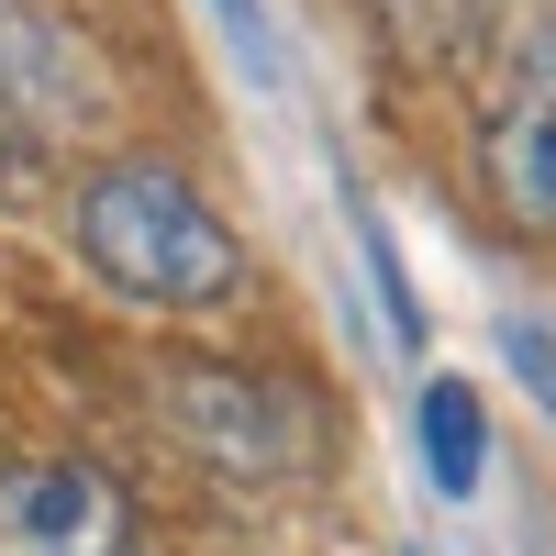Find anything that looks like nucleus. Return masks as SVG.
Returning a JSON list of instances; mask_svg holds the SVG:
<instances>
[{"instance_id": "nucleus-6", "label": "nucleus", "mask_w": 556, "mask_h": 556, "mask_svg": "<svg viewBox=\"0 0 556 556\" xmlns=\"http://www.w3.org/2000/svg\"><path fill=\"white\" fill-rule=\"evenodd\" d=\"M501 356H513V379L545 401V424H556V334H545V323H513V334H501Z\"/></svg>"}, {"instance_id": "nucleus-1", "label": "nucleus", "mask_w": 556, "mask_h": 556, "mask_svg": "<svg viewBox=\"0 0 556 556\" xmlns=\"http://www.w3.org/2000/svg\"><path fill=\"white\" fill-rule=\"evenodd\" d=\"M67 235L89 256V278L146 312H223L245 290V245L235 223L201 201V178L178 156H101L78 178V212Z\"/></svg>"}, {"instance_id": "nucleus-3", "label": "nucleus", "mask_w": 556, "mask_h": 556, "mask_svg": "<svg viewBox=\"0 0 556 556\" xmlns=\"http://www.w3.org/2000/svg\"><path fill=\"white\" fill-rule=\"evenodd\" d=\"M101 112H112V78L89 56V34L56 23L45 0H0V146H67Z\"/></svg>"}, {"instance_id": "nucleus-7", "label": "nucleus", "mask_w": 556, "mask_h": 556, "mask_svg": "<svg viewBox=\"0 0 556 556\" xmlns=\"http://www.w3.org/2000/svg\"><path fill=\"white\" fill-rule=\"evenodd\" d=\"M212 12H223V34H235L245 56H267V12H256V0H212Z\"/></svg>"}, {"instance_id": "nucleus-5", "label": "nucleus", "mask_w": 556, "mask_h": 556, "mask_svg": "<svg viewBox=\"0 0 556 556\" xmlns=\"http://www.w3.org/2000/svg\"><path fill=\"white\" fill-rule=\"evenodd\" d=\"M412 445H424V479L445 501H468L479 468H490V412L468 379H424V401H412Z\"/></svg>"}, {"instance_id": "nucleus-2", "label": "nucleus", "mask_w": 556, "mask_h": 556, "mask_svg": "<svg viewBox=\"0 0 556 556\" xmlns=\"http://www.w3.org/2000/svg\"><path fill=\"white\" fill-rule=\"evenodd\" d=\"M0 556H146V513L89 456H12L0 468Z\"/></svg>"}, {"instance_id": "nucleus-4", "label": "nucleus", "mask_w": 556, "mask_h": 556, "mask_svg": "<svg viewBox=\"0 0 556 556\" xmlns=\"http://www.w3.org/2000/svg\"><path fill=\"white\" fill-rule=\"evenodd\" d=\"M479 178H490V201L513 212L523 235H556V45H534V56L513 67V89L490 101Z\"/></svg>"}]
</instances>
